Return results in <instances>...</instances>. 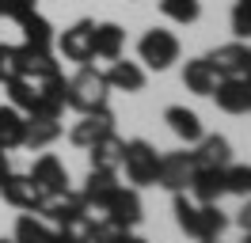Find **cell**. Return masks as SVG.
<instances>
[{"label": "cell", "instance_id": "cell-1", "mask_svg": "<svg viewBox=\"0 0 251 243\" xmlns=\"http://www.w3.org/2000/svg\"><path fill=\"white\" fill-rule=\"evenodd\" d=\"M175 220L187 232L190 240H221V232L228 228V217L217 209V205H205V201H190L187 190L175 194Z\"/></svg>", "mask_w": 251, "mask_h": 243}, {"label": "cell", "instance_id": "cell-2", "mask_svg": "<svg viewBox=\"0 0 251 243\" xmlns=\"http://www.w3.org/2000/svg\"><path fill=\"white\" fill-rule=\"evenodd\" d=\"M110 99V84H107V73H99L92 69V61L88 65H80L76 76L69 80V91H65V106H73L76 114H92V110H103Z\"/></svg>", "mask_w": 251, "mask_h": 243}, {"label": "cell", "instance_id": "cell-3", "mask_svg": "<svg viewBox=\"0 0 251 243\" xmlns=\"http://www.w3.org/2000/svg\"><path fill=\"white\" fill-rule=\"evenodd\" d=\"M122 167H126V179L133 186H156L160 175V152L149 145V141H126L122 148Z\"/></svg>", "mask_w": 251, "mask_h": 243}, {"label": "cell", "instance_id": "cell-4", "mask_svg": "<svg viewBox=\"0 0 251 243\" xmlns=\"http://www.w3.org/2000/svg\"><path fill=\"white\" fill-rule=\"evenodd\" d=\"M179 38H175L172 30L164 27H152L141 34V42H137V53H141V61L152 69V73H164V69H172L175 61H179Z\"/></svg>", "mask_w": 251, "mask_h": 243}, {"label": "cell", "instance_id": "cell-5", "mask_svg": "<svg viewBox=\"0 0 251 243\" xmlns=\"http://www.w3.org/2000/svg\"><path fill=\"white\" fill-rule=\"evenodd\" d=\"M42 217H46L50 224H57V228H80L88 217H92V205L84 201V194L65 190V194H57V197H46Z\"/></svg>", "mask_w": 251, "mask_h": 243}, {"label": "cell", "instance_id": "cell-6", "mask_svg": "<svg viewBox=\"0 0 251 243\" xmlns=\"http://www.w3.org/2000/svg\"><path fill=\"white\" fill-rule=\"evenodd\" d=\"M0 194L8 205H16L23 213H42L46 205V194H42V186L31 179V175H16V171H8V179L0 182Z\"/></svg>", "mask_w": 251, "mask_h": 243}, {"label": "cell", "instance_id": "cell-7", "mask_svg": "<svg viewBox=\"0 0 251 243\" xmlns=\"http://www.w3.org/2000/svg\"><path fill=\"white\" fill-rule=\"evenodd\" d=\"M99 217L107 220L110 228H133V224H141V194L129 186H118L114 194H110V201L99 209Z\"/></svg>", "mask_w": 251, "mask_h": 243}, {"label": "cell", "instance_id": "cell-8", "mask_svg": "<svg viewBox=\"0 0 251 243\" xmlns=\"http://www.w3.org/2000/svg\"><path fill=\"white\" fill-rule=\"evenodd\" d=\"M194 152H168V156H160V175H156V186L164 190H190V179H194Z\"/></svg>", "mask_w": 251, "mask_h": 243}, {"label": "cell", "instance_id": "cell-9", "mask_svg": "<svg viewBox=\"0 0 251 243\" xmlns=\"http://www.w3.org/2000/svg\"><path fill=\"white\" fill-rule=\"evenodd\" d=\"M92 34H95V23H92V19H76V23L57 38L61 57L65 61H76V65H88V61L95 57V53H92Z\"/></svg>", "mask_w": 251, "mask_h": 243}, {"label": "cell", "instance_id": "cell-10", "mask_svg": "<svg viewBox=\"0 0 251 243\" xmlns=\"http://www.w3.org/2000/svg\"><path fill=\"white\" fill-rule=\"evenodd\" d=\"M225 114H248L251 110V84L244 76H221L217 88L209 91Z\"/></svg>", "mask_w": 251, "mask_h": 243}, {"label": "cell", "instance_id": "cell-11", "mask_svg": "<svg viewBox=\"0 0 251 243\" xmlns=\"http://www.w3.org/2000/svg\"><path fill=\"white\" fill-rule=\"evenodd\" d=\"M110 129H114V114L103 106V110H92V114H80V122L69 129V141H73L76 148H92L95 141L107 137Z\"/></svg>", "mask_w": 251, "mask_h": 243}, {"label": "cell", "instance_id": "cell-12", "mask_svg": "<svg viewBox=\"0 0 251 243\" xmlns=\"http://www.w3.org/2000/svg\"><path fill=\"white\" fill-rule=\"evenodd\" d=\"M27 175L42 186V194H46V197H57V194L69 190V171H65V164L57 160V156H38Z\"/></svg>", "mask_w": 251, "mask_h": 243}, {"label": "cell", "instance_id": "cell-13", "mask_svg": "<svg viewBox=\"0 0 251 243\" xmlns=\"http://www.w3.org/2000/svg\"><path fill=\"white\" fill-rule=\"evenodd\" d=\"M114 190H118V171L92 167V171H88V179H84V190H80V194H84V201L99 213V209L110 201V194H114Z\"/></svg>", "mask_w": 251, "mask_h": 243}, {"label": "cell", "instance_id": "cell-14", "mask_svg": "<svg viewBox=\"0 0 251 243\" xmlns=\"http://www.w3.org/2000/svg\"><path fill=\"white\" fill-rule=\"evenodd\" d=\"M190 194H194V201L217 205L221 197H225V167H194Z\"/></svg>", "mask_w": 251, "mask_h": 243}, {"label": "cell", "instance_id": "cell-15", "mask_svg": "<svg viewBox=\"0 0 251 243\" xmlns=\"http://www.w3.org/2000/svg\"><path fill=\"white\" fill-rule=\"evenodd\" d=\"M194 164L198 167H228L232 164V145H228V137L221 133H202L198 141V148H194Z\"/></svg>", "mask_w": 251, "mask_h": 243}, {"label": "cell", "instance_id": "cell-16", "mask_svg": "<svg viewBox=\"0 0 251 243\" xmlns=\"http://www.w3.org/2000/svg\"><path fill=\"white\" fill-rule=\"evenodd\" d=\"M126 49V30L118 23H95V34H92V53L103 61H114L122 57Z\"/></svg>", "mask_w": 251, "mask_h": 243}, {"label": "cell", "instance_id": "cell-17", "mask_svg": "<svg viewBox=\"0 0 251 243\" xmlns=\"http://www.w3.org/2000/svg\"><path fill=\"white\" fill-rule=\"evenodd\" d=\"M164 122H168V129H172L179 141H187V145H198L202 141V118L187 110V106H168L164 110Z\"/></svg>", "mask_w": 251, "mask_h": 243}, {"label": "cell", "instance_id": "cell-18", "mask_svg": "<svg viewBox=\"0 0 251 243\" xmlns=\"http://www.w3.org/2000/svg\"><path fill=\"white\" fill-rule=\"evenodd\" d=\"M23 133H27V114L16 106H0V152L23 148Z\"/></svg>", "mask_w": 251, "mask_h": 243}, {"label": "cell", "instance_id": "cell-19", "mask_svg": "<svg viewBox=\"0 0 251 243\" xmlns=\"http://www.w3.org/2000/svg\"><path fill=\"white\" fill-rule=\"evenodd\" d=\"M107 84L110 88H118V91H145V69L137 65V61H122V57H114L110 61V69H107Z\"/></svg>", "mask_w": 251, "mask_h": 243}, {"label": "cell", "instance_id": "cell-20", "mask_svg": "<svg viewBox=\"0 0 251 243\" xmlns=\"http://www.w3.org/2000/svg\"><path fill=\"white\" fill-rule=\"evenodd\" d=\"M19 65H23V76L31 80H46V76L61 73L57 61H53V49H34V46H19Z\"/></svg>", "mask_w": 251, "mask_h": 243}, {"label": "cell", "instance_id": "cell-21", "mask_svg": "<svg viewBox=\"0 0 251 243\" xmlns=\"http://www.w3.org/2000/svg\"><path fill=\"white\" fill-rule=\"evenodd\" d=\"M244 57H248V46L240 42V38L228 42V46H217L213 53H205V61L213 65V73H217V76H240Z\"/></svg>", "mask_w": 251, "mask_h": 243}, {"label": "cell", "instance_id": "cell-22", "mask_svg": "<svg viewBox=\"0 0 251 243\" xmlns=\"http://www.w3.org/2000/svg\"><path fill=\"white\" fill-rule=\"evenodd\" d=\"M16 23L23 27V42L27 46H34V49H53V27H50L46 15H38L31 8L27 15H19Z\"/></svg>", "mask_w": 251, "mask_h": 243}, {"label": "cell", "instance_id": "cell-23", "mask_svg": "<svg viewBox=\"0 0 251 243\" xmlns=\"http://www.w3.org/2000/svg\"><path fill=\"white\" fill-rule=\"evenodd\" d=\"M221 76L213 73V65L205 57H194L187 61V69H183V84H187V91H194V95H209V91L217 88Z\"/></svg>", "mask_w": 251, "mask_h": 243}, {"label": "cell", "instance_id": "cell-24", "mask_svg": "<svg viewBox=\"0 0 251 243\" xmlns=\"http://www.w3.org/2000/svg\"><path fill=\"white\" fill-rule=\"evenodd\" d=\"M122 148H126V141L114 133V129H110L107 137H99L92 148H88V152H92V167H107V171H118V167H122Z\"/></svg>", "mask_w": 251, "mask_h": 243}, {"label": "cell", "instance_id": "cell-25", "mask_svg": "<svg viewBox=\"0 0 251 243\" xmlns=\"http://www.w3.org/2000/svg\"><path fill=\"white\" fill-rule=\"evenodd\" d=\"M57 137H61V118H27V133H23L27 148H46Z\"/></svg>", "mask_w": 251, "mask_h": 243}, {"label": "cell", "instance_id": "cell-26", "mask_svg": "<svg viewBox=\"0 0 251 243\" xmlns=\"http://www.w3.org/2000/svg\"><path fill=\"white\" fill-rule=\"evenodd\" d=\"M4 88H8V99H12L16 110H23V114H31V110H34V103H38V80H31V76H16V80H8Z\"/></svg>", "mask_w": 251, "mask_h": 243}, {"label": "cell", "instance_id": "cell-27", "mask_svg": "<svg viewBox=\"0 0 251 243\" xmlns=\"http://www.w3.org/2000/svg\"><path fill=\"white\" fill-rule=\"evenodd\" d=\"M160 12L168 15L172 23H198L202 19V0H160Z\"/></svg>", "mask_w": 251, "mask_h": 243}, {"label": "cell", "instance_id": "cell-28", "mask_svg": "<svg viewBox=\"0 0 251 243\" xmlns=\"http://www.w3.org/2000/svg\"><path fill=\"white\" fill-rule=\"evenodd\" d=\"M12 240L16 243H53V228H46L38 217H19Z\"/></svg>", "mask_w": 251, "mask_h": 243}, {"label": "cell", "instance_id": "cell-29", "mask_svg": "<svg viewBox=\"0 0 251 243\" xmlns=\"http://www.w3.org/2000/svg\"><path fill=\"white\" fill-rule=\"evenodd\" d=\"M225 194L251 197V167L248 164H228L225 167Z\"/></svg>", "mask_w": 251, "mask_h": 243}, {"label": "cell", "instance_id": "cell-30", "mask_svg": "<svg viewBox=\"0 0 251 243\" xmlns=\"http://www.w3.org/2000/svg\"><path fill=\"white\" fill-rule=\"evenodd\" d=\"M23 76V65H19V46H0V84Z\"/></svg>", "mask_w": 251, "mask_h": 243}, {"label": "cell", "instance_id": "cell-31", "mask_svg": "<svg viewBox=\"0 0 251 243\" xmlns=\"http://www.w3.org/2000/svg\"><path fill=\"white\" fill-rule=\"evenodd\" d=\"M232 34L244 42V38H251V0H236L232 8Z\"/></svg>", "mask_w": 251, "mask_h": 243}, {"label": "cell", "instance_id": "cell-32", "mask_svg": "<svg viewBox=\"0 0 251 243\" xmlns=\"http://www.w3.org/2000/svg\"><path fill=\"white\" fill-rule=\"evenodd\" d=\"M31 8H34V0H0V15H12V19L27 15Z\"/></svg>", "mask_w": 251, "mask_h": 243}, {"label": "cell", "instance_id": "cell-33", "mask_svg": "<svg viewBox=\"0 0 251 243\" xmlns=\"http://www.w3.org/2000/svg\"><path fill=\"white\" fill-rule=\"evenodd\" d=\"M53 243H88V240L80 236L76 228H57V232H53Z\"/></svg>", "mask_w": 251, "mask_h": 243}, {"label": "cell", "instance_id": "cell-34", "mask_svg": "<svg viewBox=\"0 0 251 243\" xmlns=\"http://www.w3.org/2000/svg\"><path fill=\"white\" fill-rule=\"evenodd\" d=\"M236 224L244 228V232H251V201L244 205V209H240V217H236Z\"/></svg>", "mask_w": 251, "mask_h": 243}, {"label": "cell", "instance_id": "cell-35", "mask_svg": "<svg viewBox=\"0 0 251 243\" xmlns=\"http://www.w3.org/2000/svg\"><path fill=\"white\" fill-rule=\"evenodd\" d=\"M240 76L251 84V46H248V57H244V69H240Z\"/></svg>", "mask_w": 251, "mask_h": 243}, {"label": "cell", "instance_id": "cell-36", "mask_svg": "<svg viewBox=\"0 0 251 243\" xmlns=\"http://www.w3.org/2000/svg\"><path fill=\"white\" fill-rule=\"evenodd\" d=\"M8 171H12V167H8V152H0V182L8 179Z\"/></svg>", "mask_w": 251, "mask_h": 243}, {"label": "cell", "instance_id": "cell-37", "mask_svg": "<svg viewBox=\"0 0 251 243\" xmlns=\"http://www.w3.org/2000/svg\"><path fill=\"white\" fill-rule=\"evenodd\" d=\"M0 243H16V240H0Z\"/></svg>", "mask_w": 251, "mask_h": 243}, {"label": "cell", "instance_id": "cell-38", "mask_svg": "<svg viewBox=\"0 0 251 243\" xmlns=\"http://www.w3.org/2000/svg\"><path fill=\"white\" fill-rule=\"evenodd\" d=\"M202 243H217V240H202Z\"/></svg>", "mask_w": 251, "mask_h": 243}, {"label": "cell", "instance_id": "cell-39", "mask_svg": "<svg viewBox=\"0 0 251 243\" xmlns=\"http://www.w3.org/2000/svg\"><path fill=\"white\" fill-rule=\"evenodd\" d=\"M244 243H251V232H248V240H244Z\"/></svg>", "mask_w": 251, "mask_h": 243}]
</instances>
